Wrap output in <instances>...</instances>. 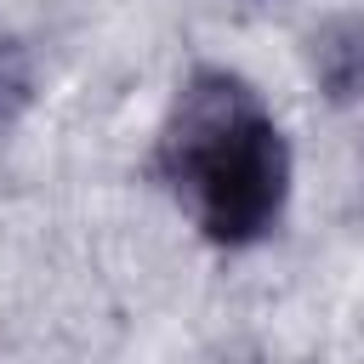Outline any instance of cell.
<instances>
[{
	"mask_svg": "<svg viewBox=\"0 0 364 364\" xmlns=\"http://www.w3.org/2000/svg\"><path fill=\"white\" fill-rule=\"evenodd\" d=\"M28 97H34V63H28V51L11 34H0V131L17 125Z\"/></svg>",
	"mask_w": 364,
	"mask_h": 364,
	"instance_id": "obj_2",
	"label": "cell"
},
{
	"mask_svg": "<svg viewBox=\"0 0 364 364\" xmlns=\"http://www.w3.org/2000/svg\"><path fill=\"white\" fill-rule=\"evenodd\" d=\"M159 176L210 245H256L290 199V142L250 80L199 68L159 131Z\"/></svg>",
	"mask_w": 364,
	"mask_h": 364,
	"instance_id": "obj_1",
	"label": "cell"
}]
</instances>
